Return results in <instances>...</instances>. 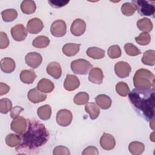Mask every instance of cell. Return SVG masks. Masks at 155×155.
<instances>
[{"instance_id":"32","label":"cell","mask_w":155,"mask_h":155,"mask_svg":"<svg viewBox=\"0 0 155 155\" xmlns=\"http://www.w3.org/2000/svg\"><path fill=\"white\" fill-rule=\"evenodd\" d=\"M1 16L4 22H12L17 18L18 12L14 8L6 9L1 12Z\"/></svg>"},{"instance_id":"25","label":"cell","mask_w":155,"mask_h":155,"mask_svg":"<svg viewBox=\"0 0 155 155\" xmlns=\"http://www.w3.org/2000/svg\"><path fill=\"white\" fill-rule=\"evenodd\" d=\"M36 9V4L33 1L25 0L23 1L21 4V10L23 13L30 15L35 12Z\"/></svg>"},{"instance_id":"41","label":"cell","mask_w":155,"mask_h":155,"mask_svg":"<svg viewBox=\"0 0 155 155\" xmlns=\"http://www.w3.org/2000/svg\"><path fill=\"white\" fill-rule=\"evenodd\" d=\"M53 155H69L70 154V150L68 148L64 146L56 147L53 151Z\"/></svg>"},{"instance_id":"13","label":"cell","mask_w":155,"mask_h":155,"mask_svg":"<svg viewBox=\"0 0 155 155\" xmlns=\"http://www.w3.org/2000/svg\"><path fill=\"white\" fill-rule=\"evenodd\" d=\"M86 30V23L81 19H76L71 24L70 27L71 33L76 36H81Z\"/></svg>"},{"instance_id":"42","label":"cell","mask_w":155,"mask_h":155,"mask_svg":"<svg viewBox=\"0 0 155 155\" xmlns=\"http://www.w3.org/2000/svg\"><path fill=\"white\" fill-rule=\"evenodd\" d=\"M9 39L7 34L3 31H0V48H6L9 45Z\"/></svg>"},{"instance_id":"47","label":"cell","mask_w":155,"mask_h":155,"mask_svg":"<svg viewBox=\"0 0 155 155\" xmlns=\"http://www.w3.org/2000/svg\"><path fill=\"white\" fill-rule=\"evenodd\" d=\"M153 134H154V133H152V134H151V136H152V138H151V140L153 141V142H154V138H153Z\"/></svg>"},{"instance_id":"20","label":"cell","mask_w":155,"mask_h":155,"mask_svg":"<svg viewBox=\"0 0 155 155\" xmlns=\"http://www.w3.org/2000/svg\"><path fill=\"white\" fill-rule=\"evenodd\" d=\"M36 87L42 93H49L54 90V85L50 79L43 78L38 82Z\"/></svg>"},{"instance_id":"21","label":"cell","mask_w":155,"mask_h":155,"mask_svg":"<svg viewBox=\"0 0 155 155\" xmlns=\"http://www.w3.org/2000/svg\"><path fill=\"white\" fill-rule=\"evenodd\" d=\"M80 46V44H65L62 47V52L65 55L68 57L75 56L79 52Z\"/></svg>"},{"instance_id":"10","label":"cell","mask_w":155,"mask_h":155,"mask_svg":"<svg viewBox=\"0 0 155 155\" xmlns=\"http://www.w3.org/2000/svg\"><path fill=\"white\" fill-rule=\"evenodd\" d=\"M27 30L22 24H19L11 28V35L14 40L16 41H22L27 36Z\"/></svg>"},{"instance_id":"4","label":"cell","mask_w":155,"mask_h":155,"mask_svg":"<svg viewBox=\"0 0 155 155\" xmlns=\"http://www.w3.org/2000/svg\"><path fill=\"white\" fill-rule=\"evenodd\" d=\"M131 2L135 5L136 10L141 16H153L154 15L155 11L154 1L133 0Z\"/></svg>"},{"instance_id":"37","label":"cell","mask_w":155,"mask_h":155,"mask_svg":"<svg viewBox=\"0 0 155 155\" xmlns=\"http://www.w3.org/2000/svg\"><path fill=\"white\" fill-rule=\"evenodd\" d=\"M12 108V102L7 98H2L0 100V111L2 114H7Z\"/></svg>"},{"instance_id":"3","label":"cell","mask_w":155,"mask_h":155,"mask_svg":"<svg viewBox=\"0 0 155 155\" xmlns=\"http://www.w3.org/2000/svg\"><path fill=\"white\" fill-rule=\"evenodd\" d=\"M154 75L147 69L137 70L133 76V84L138 88H154Z\"/></svg>"},{"instance_id":"6","label":"cell","mask_w":155,"mask_h":155,"mask_svg":"<svg viewBox=\"0 0 155 155\" xmlns=\"http://www.w3.org/2000/svg\"><path fill=\"white\" fill-rule=\"evenodd\" d=\"M73 114L71 112L67 109H61L56 114V120L57 124L61 127L69 125L72 121Z\"/></svg>"},{"instance_id":"17","label":"cell","mask_w":155,"mask_h":155,"mask_svg":"<svg viewBox=\"0 0 155 155\" xmlns=\"http://www.w3.org/2000/svg\"><path fill=\"white\" fill-rule=\"evenodd\" d=\"M104 74L102 70L99 67L91 68L89 73L88 80L91 82L96 84H101L103 81Z\"/></svg>"},{"instance_id":"40","label":"cell","mask_w":155,"mask_h":155,"mask_svg":"<svg viewBox=\"0 0 155 155\" xmlns=\"http://www.w3.org/2000/svg\"><path fill=\"white\" fill-rule=\"evenodd\" d=\"M107 53L110 58L116 59L121 56L122 51L120 47L118 45H113L108 48Z\"/></svg>"},{"instance_id":"11","label":"cell","mask_w":155,"mask_h":155,"mask_svg":"<svg viewBox=\"0 0 155 155\" xmlns=\"http://www.w3.org/2000/svg\"><path fill=\"white\" fill-rule=\"evenodd\" d=\"M25 61L27 65L32 68H38L42 63V56L37 52H30L26 54Z\"/></svg>"},{"instance_id":"45","label":"cell","mask_w":155,"mask_h":155,"mask_svg":"<svg viewBox=\"0 0 155 155\" xmlns=\"http://www.w3.org/2000/svg\"><path fill=\"white\" fill-rule=\"evenodd\" d=\"M24 110V108L20 106H15L12 108L10 111V116L12 118L14 119L19 116L21 111Z\"/></svg>"},{"instance_id":"44","label":"cell","mask_w":155,"mask_h":155,"mask_svg":"<svg viewBox=\"0 0 155 155\" xmlns=\"http://www.w3.org/2000/svg\"><path fill=\"white\" fill-rule=\"evenodd\" d=\"M99 154V151L98 150L96 147H93V146H89L87 148H85L83 152L82 153V155H88V154Z\"/></svg>"},{"instance_id":"29","label":"cell","mask_w":155,"mask_h":155,"mask_svg":"<svg viewBox=\"0 0 155 155\" xmlns=\"http://www.w3.org/2000/svg\"><path fill=\"white\" fill-rule=\"evenodd\" d=\"M37 114L43 120H48L51 114V107L49 105H44L39 107L37 110Z\"/></svg>"},{"instance_id":"2","label":"cell","mask_w":155,"mask_h":155,"mask_svg":"<svg viewBox=\"0 0 155 155\" xmlns=\"http://www.w3.org/2000/svg\"><path fill=\"white\" fill-rule=\"evenodd\" d=\"M128 99L139 116L147 121L154 117V88H134L128 93Z\"/></svg>"},{"instance_id":"43","label":"cell","mask_w":155,"mask_h":155,"mask_svg":"<svg viewBox=\"0 0 155 155\" xmlns=\"http://www.w3.org/2000/svg\"><path fill=\"white\" fill-rule=\"evenodd\" d=\"M48 2L50 4V5L54 8H61L65 5H67L69 1H61V0H57V1H48Z\"/></svg>"},{"instance_id":"28","label":"cell","mask_w":155,"mask_h":155,"mask_svg":"<svg viewBox=\"0 0 155 155\" xmlns=\"http://www.w3.org/2000/svg\"><path fill=\"white\" fill-rule=\"evenodd\" d=\"M128 150L131 154L134 155H139L143 153L145 150L143 143L137 141L131 142L128 145Z\"/></svg>"},{"instance_id":"24","label":"cell","mask_w":155,"mask_h":155,"mask_svg":"<svg viewBox=\"0 0 155 155\" xmlns=\"http://www.w3.org/2000/svg\"><path fill=\"white\" fill-rule=\"evenodd\" d=\"M85 110L86 113H88L91 119H96L99 115L100 110L97 104L94 102L87 103L85 106Z\"/></svg>"},{"instance_id":"1","label":"cell","mask_w":155,"mask_h":155,"mask_svg":"<svg viewBox=\"0 0 155 155\" xmlns=\"http://www.w3.org/2000/svg\"><path fill=\"white\" fill-rule=\"evenodd\" d=\"M26 130L21 134V143L16 148L19 154H32L45 145L49 133L45 125L37 119H27Z\"/></svg>"},{"instance_id":"14","label":"cell","mask_w":155,"mask_h":155,"mask_svg":"<svg viewBox=\"0 0 155 155\" xmlns=\"http://www.w3.org/2000/svg\"><path fill=\"white\" fill-rule=\"evenodd\" d=\"M100 145L105 150H111L116 145L115 139L111 134L104 133L100 139Z\"/></svg>"},{"instance_id":"19","label":"cell","mask_w":155,"mask_h":155,"mask_svg":"<svg viewBox=\"0 0 155 155\" xmlns=\"http://www.w3.org/2000/svg\"><path fill=\"white\" fill-rule=\"evenodd\" d=\"M16 67L15 61L8 57H5L1 60V69L5 73H10L13 72Z\"/></svg>"},{"instance_id":"23","label":"cell","mask_w":155,"mask_h":155,"mask_svg":"<svg viewBox=\"0 0 155 155\" xmlns=\"http://www.w3.org/2000/svg\"><path fill=\"white\" fill-rule=\"evenodd\" d=\"M36 78L35 72L31 70H24L20 73V79L25 84H30L33 82Z\"/></svg>"},{"instance_id":"22","label":"cell","mask_w":155,"mask_h":155,"mask_svg":"<svg viewBox=\"0 0 155 155\" xmlns=\"http://www.w3.org/2000/svg\"><path fill=\"white\" fill-rule=\"evenodd\" d=\"M96 104L102 110L108 109L111 105V98L106 94H99L95 97Z\"/></svg>"},{"instance_id":"8","label":"cell","mask_w":155,"mask_h":155,"mask_svg":"<svg viewBox=\"0 0 155 155\" xmlns=\"http://www.w3.org/2000/svg\"><path fill=\"white\" fill-rule=\"evenodd\" d=\"M51 35L55 37H62L67 31V25L64 21L58 19L54 21L50 27Z\"/></svg>"},{"instance_id":"30","label":"cell","mask_w":155,"mask_h":155,"mask_svg":"<svg viewBox=\"0 0 155 155\" xmlns=\"http://www.w3.org/2000/svg\"><path fill=\"white\" fill-rule=\"evenodd\" d=\"M142 62L147 65L153 66L155 64V51L153 50H149L143 53Z\"/></svg>"},{"instance_id":"16","label":"cell","mask_w":155,"mask_h":155,"mask_svg":"<svg viewBox=\"0 0 155 155\" xmlns=\"http://www.w3.org/2000/svg\"><path fill=\"white\" fill-rule=\"evenodd\" d=\"M27 97L28 100L32 103L38 104L44 101L47 98V95L39 91L37 88H35L28 91Z\"/></svg>"},{"instance_id":"46","label":"cell","mask_w":155,"mask_h":155,"mask_svg":"<svg viewBox=\"0 0 155 155\" xmlns=\"http://www.w3.org/2000/svg\"><path fill=\"white\" fill-rule=\"evenodd\" d=\"M10 90V87L3 82L0 83V95L2 96L7 94Z\"/></svg>"},{"instance_id":"5","label":"cell","mask_w":155,"mask_h":155,"mask_svg":"<svg viewBox=\"0 0 155 155\" xmlns=\"http://www.w3.org/2000/svg\"><path fill=\"white\" fill-rule=\"evenodd\" d=\"M71 69L73 72L77 74H87L90 70L92 68L90 62L84 59H79L73 61L71 62Z\"/></svg>"},{"instance_id":"9","label":"cell","mask_w":155,"mask_h":155,"mask_svg":"<svg viewBox=\"0 0 155 155\" xmlns=\"http://www.w3.org/2000/svg\"><path fill=\"white\" fill-rule=\"evenodd\" d=\"M131 68L130 64L124 61H119L114 65V71L119 78H125L130 75Z\"/></svg>"},{"instance_id":"38","label":"cell","mask_w":155,"mask_h":155,"mask_svg":"<svg viewBox=\"0 0 155 155\" xmlns=\"http://www.w3.org/2000/svg\"><path fill=\"white\" fill-rule=\"evenodd\" d=\"M124 50L126 53L131 56H136L141 53V51L131 43H127L124 45Z\"/></svg>"},{"instance_id":"33","label":"cell","mask_w":155,"mask_h":155,"mask_svg":"<svg viewBox=\"0 0 155 155\" xmlns=\"http://www.w3.org/2000/svg\"><path fill=\"white\" fill-rule=\"evenodd\" d=\"M5 140V143L8 147H15L21 143V137L17 134L10 133L6 136Z\"/></svg>"},{"instance_id":"31","label":"cell","mask_w":155,"mask_h":155,"mask_svg":"<svg viewBox=\"0 0 155 155\" xmlns=\"http://www.w3.org/2000/svg\"><path fill=\"white\" fill-rule=\"evenodd\" d=\"M50 44V39L45 36H39L32 42V45L38 48H44L47 47Z\"/></svg>"},{"instance_id":"34","label":"cell","mask_w":155,"mask_h":155,"mask_svg":"<svg viewBox=\"0 0 155 155\" xmlns=\"http://www.w3.org/2000/svg\"><path fill=\"white\" fill-rule=\"evenodd\" d=\"M89 100V94L84 91L79 92L77 93L73 99V101L75 104L78 105H82L86 104Z\"/></svg>"},{"instance_id":"7","label":"cell","mask_w":155,"mask_h":155,"mask_svg":"<svg viewBox=\"0 0 155 155\" xmlns=\"http://www.w3.org/2000/svg\"><path fill=\"white\" fill-rule=\"evenodd\" d=\"M28 125L27 119L19 116L12 120L10 124L11 130L18 134H22L27 129Z\"/></svg>"},{"instance_id":"15","label":"cell","mask_w":155,"mask_h":155,"mask_svg":"<svg viewBox=\"0 0 155 155\" xmlns=\"http://www.w3.org/2000/svg\"><path fill=\"white\" fill-rule=\"evenodd\" d=\"M79 85L80 81L76 76L70 74H67L64 83V87L66 90L69 91H74L77 89Z\"/></svg>"},{"instance_id":"36","label":"cell","mask_w":155,"mask_h":155,"mask_svg":"<svg viewBox=\"0 0 155 155\" xmlns=\"http://www.w3.org/2000/svg\"><path fill=\"white\" fill-rule=\"evenodd\" d=\"M116 91L119 95L122 97H125L127 96L130 91L128 84L124 82H119L116 84Z\"/></svg>"},{"instance_id":"12","label":"cell","mask_w":155,"mask_h":155,"mask_svg":"<svg viewBox=\"0 0 155 155\" xmlns=\"http://www.w3.org/2000/svg\"><path fill=\"white\" fill-rule=\"evenodd\" d=\"M43 28L44 24L42 21L38 18L30 19L27 24V30L30 34H38Z\"/></svg>"},{"instance_id":"27","label":"cell","mask_w":155,"mask_h":155,"mask_svg":"<svg viewBox=\"0 0 155 155\" xmlns=\"http://www.w3.org/2000/svg\"><path fill=\"white\" fill-rule=\"evenodd\" d=\"M137 26L140 31L143 32H150L152 30L153 25L151 21L147 18H143L137 21Z\"/></svg>"},{"instance_id":"39","label":"cell","mask_w":155,"mask_h":155,"mask_svg":"<svg viewBox=\"0 0 155 155\" xmlns=\"http://www.w3.org/2000/svg\"><path fill=\"white\" fill-rule=\"evenodd\" d=\"M135 41L140 45H147L151 41V36L148 33L143 32L135 38Z\"/></svg>"},{"instance_id":"18","label":"cell","mask_w":155,"mask_h":155,"mask_svg":"<svg viewBox=\"0 0 155 155\" xmlns=\"http://www.w3.org/2000/svg\"><path fill=\"white\" fill-rule=\"evenodd\" d=\"M46 70L47 73L55 79H58L61 76V67L57 62H51L49 63L47 66Z\"/></svg>"},{"instance_id":"35","label":"cell","mask_w":155,"mask_h":155,"mask_svg":"<svg viewBox=\"0 0 155 155\" xmlns=\"http://www.w3.org/2000/svg\"><path fill=\"white\" fill-rule=\"evenodd\" d=\"M136 10L135 5L132 2H125L121 7L122 13L127 16H132Z\"/></svg>"},{"instance_id":"26","label":"cell","mask_w":155,"mask_h":155,"mask_svg":"<svg viewBox=\"0 0 155 155\" xmlns=\"http://www.w3.org/2000/svg\"><path fill=\"white\" fill-rule=\"evenodd\" d=\"M87 55L94 59H101L105 56V51L96 47H89L86 51Z\"/></svg>"}]
</instances>
